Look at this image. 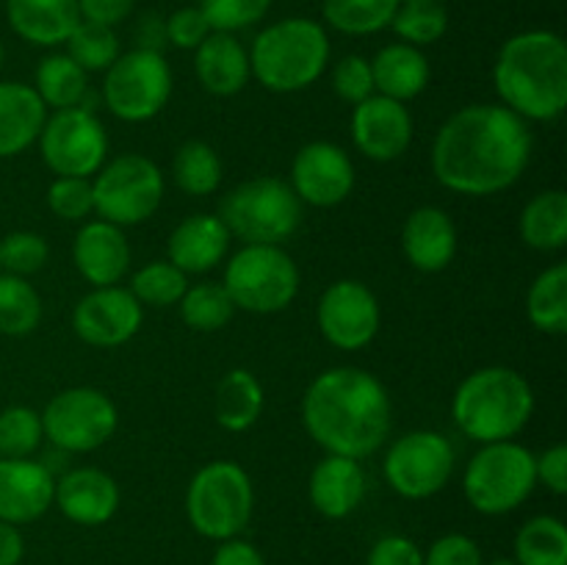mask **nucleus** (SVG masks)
Instances as JSON below:
<instances>
[{"label":"nucleus","mask_w":567,"mask_h":565,"mask_svg":"<svg viewBox=\"0 0 567 565\" xmlns=\"http://www.w3.org/2000/svg\"><path fill=\"white\" fill-rule=\"evenodd\" d=\"M532 144L526 120L504 105H465L437 131L432 172L449 192L493 197L520 181L529 166Z\"/></svg>","instance_id":"1"},{"label":"nucleus","mask_w":567,"mask_h":565,"mask_svg":"<svg viewBox=\"0 0 567 565\" xmlns=\"http://www.w3.org/2000/svg\"><path fill=\"white\" fill-rule=\"evenodd\" d=\"M391 393L371 371H321L302 397V424L327 454L363 460L391 435Z\"/></svg>","instance_id":"2"},{"label":"nucleus","mask_w":567,"mask_h":565,"mask_svg":"<svg viewBox=\"0 0 567 565\" xmlns=\"http://www.w3.org/2000/svg\"><path fill=\"white\" fill-rule=\"evenodd\" d=\"M493 86L504 109L526 122H551L567 109V44L554 31L515 33L498 50Z\"/></svg>","instance_id":"3"},{"label":"nucleus","mask_w":567,"mask_h":565,"mask_svg":"<svg viewBox=\"0 0 567 565\" xmlns=\"http://www.w3.org/2000/svg\"><path fill=\"white\" fill-rule=\"evenodd\" d=\"M535 413V391L520 371L485 366L465 377L452 399L457 430L476 443L513 441Z\"/></svg>","instance_id":"4"},{"label":"nucleus","mask_w":567,"mask_h":565,"mask_svg":"<svg viewBox=\"0 0 567 565\" xmlns=\"http://www.w3.org/2000/svg\"><path fill=\"white\" fill-rule=\"evenodd\" d=\"M330 64V39L321 22L286 17L264 28L249 50V70L264 89L293 94L313 86Z\"/></svg>","instance_id":"5"},{"label":"nucleus","mask_w":567,"mask_h":565,"mask_svg":"<svg viewBox=\"0 0 567 565\" xmlns=\"http://www.w3.org/2000/svg\"><path fill=\"white\" fill-rule=\"evenodd\" d=\"M255 487L247 471L233 460H214L192 476L186 515L194 532L208 541L238 537L252 521Z\"/></svg>","instance_id":"6"},{"label":"nucleus","mask_w":567,"mask_h":565,"mask_svg":"<svg viewBox=\"0 0 567 565\" xmlns=\"http://www.w3.org/2000/svg\"><path fill=\"white\" fill-rule=\"evenodd\" d=\"M221 286L236 310L280 314L299 294V266L280 244H244L227 255Z\"/></svg>","instance_id":"7"},{"label":"nucleus","mask_w":567,"mask_h":565,"mask_svg":"<svg viewBox=\"0 0 567 565\" xmlns=\"http://www.w3.org/2000/svg\"><path fill=\"white\" fill-rule=\"evenodd\" d=\"M219 219L244 244H282L302 225V203L280 177H252L227 192Z\"/></svg>","instance_id":"8"},{"label":"nucleus","mask_w":567,"mask_h":565,"mask_svg":"<svg viewBox=\"0 0 567 565\" xmlns=\"http://www.w3.org/2000/svg\"><path fill=\"white\" fill-rule=\"evenodd\" d=\"M535 487V454L515 441L482 443L480 452L465 465V499L482 515L513 513Z\"/></svg>","instance_id":"9"},{"label":"nucleus","mask_w":567,"mask_h":565,"mask_svg":"<svg viewBox=\"0 0 567 565\" xmlns=\"http://www.w3.org/2000/svg\"><path fill=\"white\" fill-rule=\"evenodd\" d=\"M164 172L147 155L127 153L100 166L92 177L94 214L116 227L147 222L164 199Z\"/></svg>","instance_id":"10"},{"label":"nucleus","mask_w":567,"mask_h":565,"mask_svg":"<svg viewBox=\"0 0 567 565\" xmlns=\"http://www.w3.org/2000/svg\"><path fill=\"white\" fill-rule=\"evenodd\" d=\"M44 438L64 454H86L105 446L120 427V413L109 393L92 386L55 393L42 413Z\"/></svg>","instance_id":"11"},{"label":"nucleus","mask_w":567,"mask_h":565,"mask_svg":"<svg viewBox=\"0 0 567 565\" xmlns=\"http://www.w3.org/2000/svg\"><path fill=\"white\" fill-rule=\"evenodd\" d=\"M172 97V70L164 53L131 50L105 70L103 103L116 120L147 122L164 111Z\"/></svg>","instance_id":"12"},{"label":"nucleus","mask_w":567,"mask_h":565,"mask_svg":"<svg viewBox=\"0 0 567 565\" xmlns=\"http://www.w3.org/2000/svg\"><path fill=\"white\" fill-rule=\"evenodd\" d=\"M39 153L55 177H94L109 155V133L89 109L53 111L39 133Z\"/></svg>","instance_id":"13"},{"label":"nucleus","mask_w":567,"mask_h":565,"mask_svg":"<svg viewBox=\"0 0 567 565\" xmlns=\"http://www.w3.org/2000/svg\"><path fill=\"white\" fill-rule=\"evenodd\" d=\"M454 446L446 435L432 430H415L393 441L388 449L382 474L388 485L410 502L432 499L449 485L454 474Z\"/></svg>","instance_id":"14"},{"label":"nucleus","mask_w":567,"mask_h":565,"mask_svg":"<svg viewBox=\"0 0 567 565\" xmlns=\"http://www.w3.org/2000/svg\"><path fill=\"white\" fill-rule=\"evenodd\" d=\"M316 321L327 343L341 352H360L380 332L382 310L365 282L336 280L321 294Z\"/></svg>","instance_id":"15"},{"label":"nucleus","mask_w":567,"mask_h":565,"mask_svg":"<svg viewBox=\"0 0 567 565\" xmlns=\"http://www.w3.org/2000/svg\"><path fill=\"white\" fill-rule=\"evenodd\" d=\"M144 321V305L122 286L92 288L72 310V330L83 343L114 349L131 341Z\"/></svg>","instance_id":"16"},{"label":"nucleus","mask_w":567,"mask_h":565,"mask_svg":"<svg viewBox=\"0 0 567 565\" xmlns=\"http://www.w3.org/2000/svg\"><path fill=\"white\" fill-rule=\"evenodd\" d=\"M293 194L302 205L336 208L352 194L354 164L347 150L332 142H310L299 147L291 164Z\"/></svg>","instance_id":"17"},{"label":"nucleus","mask_w":567,"mask_h":565,"mask_svg":"<svg viewBox=\"0 0 567 565\" xmlns=\"http://www.w3.org/2000/svg\"><path fill=\"white\" fill-rule=\"evenodd\" d=\"M352 142L365 158L396 161L413 142V114L408 105L385 94H371L352 111Z\"/></svg>","instance_id":"18"},{"label":"nucleus","mask_w":567,"mask_h":565,"mask_svg":"<svg viewBox=\"0 0 567 565\" xmlns=\"http://www.w3.org/2000/svg\"><path fill=\"white\" fill-rule=\"evenodd\" d=\"M55 499V474L31 458H0V521L33 524L42 518Z\"/></svg>","instance_id":"19"},{"label":"nucleus","mask_w":567,"mask_h":565,"mask_svg":"<svg viewBox=\"0 0 567 565\" xmlns=\"http://www.w3.org/2000/svg\"><path fill=\"white\" fill-rule=\"evenodd\" d=\"M72 264L92 288L120 286L131 269V244L125 230L105 219L83 222L72 242Z\"/></svg>","instance_id":"20"},{"label":"nucleus","mask_w":567,"mask_h":565,"mask_svg":"<svg viewBox=\"0 0 567 565\" xmlns=\"http://www.w3.org/2000/svg\"><path fill=\"white\" fill-rule=\"evenodd\" d=\"M120 485L114 476L94 465L66 471L55 480V499L61 515L78 526H103L120 510Z\"/></svg>","instance_id":"21"},{"label":"nucleus","mask_w":567,"mask_h":565,"mask_svg":"<svg viewBox=\"0 0 567 565\" xmlns=\"http://www.w3.org/2000/svg\"><path fill=\"white\" fill-rule=\"evenodd\" d=\"M402 253L413 269L435 275L457 255V225L452 216L435 205H421L404 219Z\"/></svg>","instance_id":"22"},{"label":"nucleus","mask_w":567,"mask_h":565,"mask_svg":"<svg viewBox=\"0 0 567 565\" xmlns=\"http://www.w3.org/2000/svg\"><path fill=\"white\" fill-rule=\"evenodd\" d=\"M310 504L330 521L349 518L365 499V471L360 460L343 454H327L310 471Z\"/></svg>","instance_id":"23"},{"label":"nucleus","mask_w":567,"mask_h":565,"mask_svg":"<svg viewBox=\"0 0 567 565\" xmlns=\"http://www.w3.org/2000/svg\"><path fill=\"white\" fill-rule=\"evenodd\" d=\"M230 230L214 214L186 216L169 236V260L183 275L214 271L230 255Z\"/></svg>","instance_id":"24"},{"label":"nucleus","mask_w":567,"mask_h":565,"mask_svg":"<svg viewBox=\"0 0 567 565\" xmlns=\"http://www.w3.org/2000/svg\"><path fill=\"white\" fill-rule=\"evenodd\" d=\"M194 72L199 86L214 97H233L244 92L252 78L249 50L236 39V33L210 31L208 39L194 50Z\"/></svg>","instance_id":"25"},{"label":"nucleus","mask_w":567,"mask_h":565,"mask_svg":"<svg viewBox=\"0 0 567 565\" xmlns=\"http://www.w3.org/2000/svg\"><path fill=\"white\" fill-rule=\"evenodd\" d=\"M11 31L37 48H59L81 22L78 0H6Z\"/></svg>","instance_id":"26"},{"label":"nucleus","mask_w":567,"mask_h":565,"mask_svg":"<svg viewBox=\"0 0 567 565\" xmlns=\"http://www.w3.org/2000/svg\"><path fill=\"white\" fill-rule=\"evenodd\" d=\"M48 109L37 89L20 81H0V158H14L33 147Z\"/></svg>","instance_id":"27"},{"label":"nucleus","mask_w":567,"mask_h":565,"mask_svg":"<svg viewBox=\"0 0 567 565\" xmlns=\"http://www.w3.org/2000/svg\"><path fill=\"white\" fill-rule=\"evenodd\" d=\"M371 75H374V94H385L399 103H408L430 86L432 66L430 59L421 53V48L393 42L385 44L371 59Z\"/></svg>","instance_id":"28"},{"label":"nucleus","mask_w":567,"mask_h":565,"mask_svg":"<svg viewBox=\"0 0 567 565\" xmlns=\"http://www.w3.org/2000/svg\"><path fill=\"white\" fill-rule=\"evenodd\" d=\"M266 393L249 369H233L219 380L214 393V419L227 432H247L264 413Z\"/></svg>","instance_id":"29"},{"label":"nucleus","mask_w":567,"mask_h":565,"mask_svg":"<svg viewBox=\"0 0 567 565\" xmlns=\"http://www.w3.org/2000/svg\"><path fill=\"white\" fill-rule=\"evenodd\" d=\"M518 230L524 244L540 253H557L567 244V194L563 188H548L535 194L520 210Z\"/></svg>","instance_id":"30"},{"label":"nucleus","mask_w":567,"mask_h":565,"mask_svg":"<svg viewBox=\"0 0 567 565\" xmlns=\"http://www.w3.org/2000/svg\"><path fill=\"white\" fill-rule=\"evenodd\" d=\"M89 72H83L66 53H50L33 72V89L44 109H78L89 94Z\"/></svg>","instance_id":"31"},{"label":"nucleus","mask_w":567,"mask_h":565,"mask_svg":"<svg viewBox=\"0 0 567 565\" xmlns=\"http://www.w3.org/2000/svg\"><path fill=\"white\" fill-rule=\"evenodd\" d=\"M526 316L546 336L567 332V264H554L535 277L526 294Z\"/></svg>","instance_id":"32"},{"label":"nucleus","mask_w":567,"mask_h":565,"mask_svg":"<svg viewBox=\"0 0 567 565\" xmlns=\"http://www.w3.org/2000/svg\"><path fill=\"white\" fill-rule=\"evenodd\" d=\"M172 177L177 188L192 197H208L221 186L225 166H221L219 153L203 138H188L177 147L172 158Z\"/></svg>","instance_id":"33"},{"label":"nucleus","mask_w":567,"mask_h":565,"mask_svg":"<svg viewBox=\"0 0 567 565\" xmlns=\"http://www.w3.org/2000/svg\"><path fill=\"white\" fill-rule=\"evenodd\" d=\"M513 552L518 565H567V526L557 515H535L518 530Z\"/></svg>","instance_id":"34"},{"label":"nucleus","mask_w":567,"mask_h":565,"mask_svg":"<svg viewBox=\"0 0 567 565\" xmlns=\"http://www.w3.org/2000/svg\"><path fill=\"white\" fill-rule=\"evenodd\" d=\"M399 0H321L327 25L347 37H369L391 28Z\"/></svg>","instance_id":"35"},{"label":"nucleus","mask_w":567,"mask_h":565,"mask_svg":"<svg viewBox=\"0 0 567 565\" xmlns=\"http://www.w3.org/2000/svg\"><path fill=\"white\" fill-rule=\"evenodd\" d=\"M42 321V297L28 277L0 275V332L11 338L31 336Z\"/></svg>","instance_id":"36"},{"label":"nucleus","mask_w":567,"mask_h":565,"mask_svg":"<svg viewBox=\"0 0 567 565\" xmlns=\"http://www.w3.org/2000/svg\"><path fill=\"white\" fill-rule=\"evenodd\" d=\"M177 308H181L183 325L197 332L221 330L236 316V305H233L230 294L225 291L221 282H197V286H188L181 302H177Z\"/></svg>","instance_id":"37"},{"label":"nucleus","mask_w":567,"mask_h":565,"mask_svg":"<svg viewBox=\"0 0 567 565\" xmlns=\"http://www.w3.org/2000/svg\"><path fill=\"white\" fill-rule=\"evenodd\" d=\"M64 44L66 55L83 72H105L122 55V44L114 28L89 20L78 22L75 31L70 33V39Z\"/></svg>","instance_id":"38"},{"label":"nucleus","mask_w":567,"mask_h":565,"mask_svg":"<svg viewBox=\"0 0 567 565\" xmlns=\"http://www.w3.org/2000/svg\"><path fill=\"white\" fill-rule=\"evenodd\" d=\"M186 288L188 275H183L172 260H153V264L142 266L131 277L127 291L142 305H150V308H169V305L181 302Z\"/></svg>","instance_id":"39"},{"label":"nucleus","mask_w":567,"mask_h":565,"mask_svg":"<svg viewBox=\"0 0 567 565\" xmlns=\"http://www.w3.org/2000/svg\"><path fill=\"white\" fill-rule=\"evenodd\" d=\"M391 28L404 44H413V48H424V44H435L437 39L446 33L449 14H446V9L437 3V0H415V3H399L396 14H393Z\"/></svg>","instance_id":"40"},{"label":"nucleus","mask_w":567,"mask_h":565,"mask_svg":"<svg viewBox=\"0 0 567 565\" xmlns=\"http://www.w3.org/2000/svg\"><path fill=\"white\" fill-rule=\"evenodd\" d=\"M44 441L42 415L28 404H11L0 410V458H31Z\"/></svg>","instance_id":"41"},{"label":"nucleus","mask_w":567,"mask_h":565,"mask_svg":"<svg viewBox=\"0 0 567 565\" xmlns=\"http://www.w3.org/2000/svg\"><path fill=\"white\" fill-rule=\"evenodd\" d=\"M50 258V247L44 236L33 230H14L0 238V269L6 275L31 277L44 269Z\"/></svg>","instance_id":"42"},{"label":"nucleus","mask_w":567,"mask_h":565,"mask_svg":"<svg viewBox=\"0 0 567 565\" xmlns=\"http://www.w3.org/2000/svg\"><path fill=\"white\" fill-rule=\"evenodd\" d=\"M48 208L64 222H86L94 214L92 177H55L48 188Z\"/></svg>","instance_id":"43"},{"label":"nucleus","mask_w":567,"mask_h":565,"mask_svg":"<svg viewBox=\"0 0 567 565\" xmlns=\"http://www.w3.org/2000/svg\"><path fill=\"white\" fill-rule=\"evenodd\" d=\"M199 9L214 31L236 33L264 20L271 0H199Z\"/></svg>","instance_id":"44"},{"label":"nucleus","mask_w":567,"mask_h":565,"mask_svg":"<svg viewBox=\"0 0 567 565\" xmlns=\"http://www.w3.org/2000/svg\"><path fill=\"white\" fill-rule=\"evenodd\" d=\"M332 89L338 97L349 105L363 103L374 94V75H371V61L358 53H349L332 66Z\"/></svg>","instance_id":"45"},{"label":"nucleus","mask_w":567,"mask_h":565,"mask_svg":"<svg viewBox=\"0 0 567 565\" xmlns=\"http://www.w3.org/2000/svg\"><path fill=\"white\" fill-rule=\"evenodd\" d=\"M210 31L214 28L205 20L199 6H183V9L172 11L166 20V42L175 44L177 50H197Z\"/></svg>","instance_id":"46"},{"label":"nucleus","mask_w":567,"mask_h":565,"mask_svg":"<svg viewBox=\"0 0 567 565\" xmlns=\"http://www.w3.org/2000/svg\"><path fill=\"white\" fill-rule=\"evenodd\" d=\"M424 565H482V548L474 537L449 532L432 543L424 554Z\"/></svg>","instance_id":"47"},{"label":"nucleus","mask_w":567,"mask_h":565,"mask_svg":"<svg viewBox=\"0 0 567 565\" xmlns=\"http://www.w3.org/2000/svg\"><path fill=\"white\" fill-rule=\"evenodd\" d=\"M365 565H424V552L404 535H385L371 546Z\"/></svg>","instance_id":"48"},{"label":"nucleus","mask_w":567,"mask_h":565,"mask_svg":"<svg viewBox=\"0 0 567 565\" xmlns=\"http://www.w3.org/2000/svg\"><path fill=\"white\" fill-rule=\"evenodd\" d=\"M537 482L548 487L554 496H565L567 493V446L565 443H554L546 452L535 458Z\"/></svg>","instance_id":"49"},{"label":"nucleus","mask_w":567,"mask_h":565,"mask_svg":"<svg viewBox=\"0 0 567 565\" xmlns=\"http://www.w3.org/2000/svg\"><path fill=\"white\" fill-rule=\"evenodd\" d=\"M136 0H78L81 9V20L100 22V25H120L127 14L133 11Z\"/></svg>","instance_id":"50"},{"label":"nucleus","mask_w":567,"mask_h":565,"mask_svg":"<svg viewBox=\"0 0 567 565\" xmlns=\"http://www.w3.org/2000/svg\"><path fill=\"white\" fill-rule=\"evenodd\" d=\"M210 565H266V559H264V554H260L249 541L230 537V541L219 543V548L214 552Z\"/></svg>","instance_id":"51"},{"label":"nucleus","mask_w":567,"mask_h":565,"mask_svg":"<svg viewBox=\"0 0 567 565\" xmlns=\"http://www.w3.org/2000/svg\"><path fill=\"white\" fill-rule=\"evenodd\" d=\"M164 44H166V20H161L158 14H144L136 28V48L161 53Z\"/></svg>","instance_id":"52"},{"label":"nucleus","mask_w":567,"mask_h":565,"mask_svg":"<svg viewBox=\"0 0 567 565\" xmlns=\"http://www.w3.org/2000/svg\"><path fill=\"white\" fill-rule=\"evenodd\" d=\"M25 554V541L14 524L0 521V565H20Z\"/></svg>","instance_id":"53"},{"label":"nucleus","mask_w":567,"mask_h":565,"mask_svg":"<svg viewBox=\"0 0 567 565\" xmlns=\"http://www.w3.org/2000/svg\"><path fill=\"white\" fill-rule=\"evenodd\" d=\"M482 565H518V563H515L513 557H496L491 559V563H482Z\"/></svg>","instance_id":"54"},{"label":"nucleus","mask_w":567,"mask_h":565,"mask_svg":"<svg viewBox=\"0 0 567 565\" xmlns=\"http://www.w3.org/2000/svg\"><path fill=\"white\" fill-rule=\"evenodd\" d=\"M3 59H6V53H3V42H0V70H3Z\"/></svg>","instance_id":"55"},{"label":"nucleus","mask_w":567,"mask_h":565,"mask_svg":"<svg viewBox=\"0 0 567 565\" xmlns=\"http://www.w3.org/2000/svg\"><path fill=\"white\" fill-rule=\"evenodd\" d=\"M399 3H415V0H399Z\"/></svg>","instance_id":"56"}]
</instances>
